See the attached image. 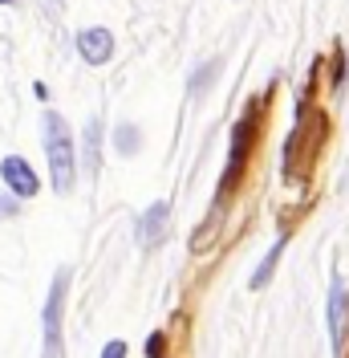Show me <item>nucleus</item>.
I'll use <instances>...</instances> for the list:
<instances>
[{"label":"nucleus","mask_w":349,"mask_h":358,"mask_svg":"<svg viewBox=\"0 0 349 358\" xmlns=\"http://www.w3.org/2000/svg\"><path fill=\"white\" fill-rule=\"evenodd\" d=\"M281 252H284V241H276V245H272V252L264 257V265L252 273V289H264V285H268V277L276 273V261H281Z\"/></svg>","instance_id":"obj_7"},{"label":"nucleus","mask_w":349,"mask_h":358,"mask_svg":"<svg viewBox=\"0 0 349 358\" xmlns=\"http://www.w3.org/2000/svg\"><path fill=\"white\" fill-rule=\"evenodd\" d=\"M45 159H49L53 187L66 196L73 187V176H77V155H73V134H69L66 118L53 110L45 114Z\"/></svg>","instance_id":"obj_1"},{"label":"nucleus","mask_w":349,"mask_h":358,"mask_svg":"<svg viewBox=\"0 0 349 358\" xmlns=\"http://www.w3.org/2000/svg\"><path fill=\"white\" fill-rule=\"evenodd\" d=\"M102 358H126V342H106V350H102Z\"/></svg>","instance_id":"obj_11"},{"label":"nucleus","mask_w":349,"mask_h":358,"mask_svg":"<svg viewBox=\"0 0 349 358\" xmlns=\"http://www.w3.org/2000/svg\"><path fill=\"white\" fill-rule=\"evenodd\" d=\"M66 289H69V268L57 273V281H53V289L45 297V350L41 358H61L66 355V346H61V310H66Z\"/></svg>","instance_id":"obj_2"},{"label":"nucleus","mask_w":349,"mask_h":358,"mask_svg":"<svg viewBox=\"0 0 349 358\" xmlns=\"http://www.w3.org/2000/svg\"><path fill=\"white\" fill-rule=\"evenodd\" d=\"M0 216H17V200L13 196H0Z\"/></svg>","instance_id":"obj_12"},{"label":"nucleus","mask_w":349,"mask_h":358,"mask_svg":"<svg viewBox=\"0 0 349 358\" xmlns=\"http://www.w3.org/2000/svg\"><path fill=\"white\" fill-rule=\"evenodd\" d=\"M216 73H219V62H207V69H199V73H195L191 90H203V82H216Z\"/></svg>","instance_id":"obj_10"},{"label":"nucleus","mask_w":349,"mask_h":358,"mask_svg":"<svg viewBox=\"0 0 349 358\" xmlns=\"http://www.w3.org/2000/svg\"><path fill=\"white\" fill-rule=\"evenodd\" d=\"M167 224H171V203L167 200L151 203V208L142 212V220H138V245L158 248L163 241H167Z\"/></svg>","instance_id":"obj_3"},{"label":"nucleus","mask_w":349,"mask_h":358,"mask_svg":"<svg viewBox=\"0 0 349 358\" xmlns=\"http://www.w3.org/2000/svg\"><path fill=\"white\" fill-rule=\"evenodd\" d=\"M0 176H4V183L13 187V196H21V200H29V196H37V176H33V167L24 163L21 155H8L4 163H0Z\"/></svg>","instance_id":"obj_5"},{"label":"nucleus","mask_w":349,"mask_h":358,"mask_svg":"<svg viewBox=\"0 0 349 358\" xmlns=\"http://www.w3.org/2000/svg\"><path fill=\"white\" fill-rule=\"evenodd\" d=\"M346 330H349V293L341 289V281H337V285L329 289V346H333V355H341Z\"/></svg>","instance_id":"obj_4"},{"label":"nucleus","mask_w":349,"mask_h":358,"mask_svg":"<svg viewBox=\"0 0 349 358\" xmlns=\"http://www.w3.org/2000/svg\"><path fill=\"white\" fill-rule=\"evenodd\" d=\"M114 143H118V151H122V155H134V151H138V127L122 122L118 134H114Z\"/></svg>","instance_id":"obj_9"},{"label":"nucleus","mask_w":349,"mask_h":358,"mask_svg":"<svg viewBox=\"0 0 349 358\" xmlns=\"http://www.w3.org/2000/svg\"><path fill=\"white\" fill-rule=\"evenodd\" d=\"M98 147H102V127H98V118H94L86 127V167L89 171H98V163H102V151H98Z\"/></svg>","instance_id":"obj_8"},{"label":"nucleus","mask_w":349,"mask_h":358,"mask_svg":"<svg viewBox=\"0 0 349 358\" xmlns=\"http://www.w3.org/2000/svg\"><path fill=\"white\" fill-rule=\"evenodd\" d=\"M0 4H13V0H0Z\"/></svg>","instance_id":"obj_13"},{"label":"nucleus","mask_w":349,"mask_h":358,"mask_svg":"<svg viewBox=\"0 0 349 358\" xmlns=\"http://www.w3.org/2000/svg\"><path fill=\"white\" fill-rule=\"evenodd\" d=\"M110 49H114V37H110V29H102V24H94V29H86V33H77V53L86 57L89 66L110 62Z\"/></svg>","instance_id":"obj_6"}]
</instances>
